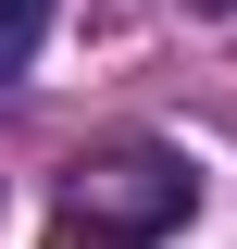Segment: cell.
Wrapping results in <instances>:
<instances>
[{"instance_id":"cell-1","label":"cell","mask_w":237,"mask_h":249,"mask_svg":"<svg viewBox=\"0 0 237 249\" xmlns=\"http://www.w3.org/2000/svg\"><path fill=\"white\" fill-rule=\"evenodd\" d=\"M200 212V162L162 137H113V150L62 162V249H150Z\"/></svg>"},{"instance_id":"cell-2","label":"cell","mask_w":237,"mask_h":249,"mask_svg":"<svg viewBox=\"0 0 237 249\" xmlns=\"http://www.w3.org/2000/svg\"><path fill=\"white\" fill-rule=\"evenodd\" d=\"M38 37H50V0H0V88L38 62Z\"/></svg>"}]
</instances>
